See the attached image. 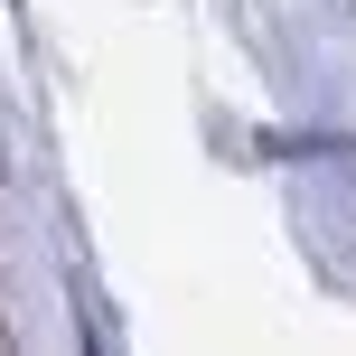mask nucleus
Masks as SVG:
<instances>
[]
</instances>
